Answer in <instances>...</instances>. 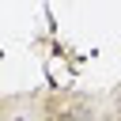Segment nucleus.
I'll use <instances>...</instances> for the list:
<instances>
[{"instance_id": "nucleus-1", "label": "nucleus", "mask_w": 121, "mask_h": 121, "mask_svg": "<svg viewBox=\"0 0 121 121\" xmlns=\"http://www.w3.org/2000/svg\"><path fill=\"white\" fill-rule=\"evenodd\" d=\"M53 121H79L76 113H60V117H53Z\"/></svg>"}, {"instance_id": "nucleus-2", "label": "nucleus", "mask_w": 121, "mask_h": 121, "mask_svg": "<svg viewBox=\"0 0 121 121\" xmlns=\"http://www.w3.org/2000/svg\"><path fill=\"white\" fill-rule=\"evenodd\" d=\"M11 121H26V117H11Z\"/></svg>"}, {"instance_id": "nucleus-3", "label": "nucleus", "mask_w": 121, "mask_h": 121, "mask_svg": "<svg viewBox=\"0 0 121 121\" xmlns=\"http://www.w3.org/2000/svg\"><path fill=\"white\" fill-rule=\"evenodd\" d=\"M117 121H121V110H117Z\"/></svg>"}]
</instances>
